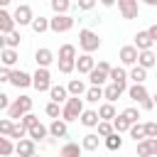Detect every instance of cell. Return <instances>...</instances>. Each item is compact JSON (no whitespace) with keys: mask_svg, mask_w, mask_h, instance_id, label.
I'll return each instance as SVG.
<instances>
[{"mask_svg":"<svg viewBox=\"0 0 157 157\" xmlns=\"http://www.w3.org/2000/svg\"><path fill=\"white\" fill-rule=\"evenodd\" d=\"M83 101H86V98H81V96H71V98L64 103L61 118H64L66 123H74V120H78V118H81V113L86 110V108H83Z\"/></svg>","mask_w":157,"mask_h":157,"instance_id":"cell-1","label":"cell"},{"mask_svg":"<svg viewBox=\"0 0 157 157\" xmlns=\"http://www.w3.org/2000/svg\"><path fill=\"white\" fill-rule=\"evenodd\" d=\"M27 113H32V98L22 93L20 98H15V101L10 103V108H7V118H12V120H22V115H27Z\"/></svg>","mask_w":157,"mask_h":157,"instance_id":"cell-2","label":"cell"},{"mask_svg":"<svg viewBox=\"0 0 157 157\" xmlns=\"http://www.w3.org/2000/svg\"><path fill=\"white\" fill-rule=\"evenodd\" d=\"M78 47H81L86 54H93V52L101 49V39H98V34H96L93 29H81V32H78Z\"/></svg>","mask_w":157,"mask_h":157,"instance_id":"cell-3","label":"cell"},{"mask_svg":"<svg viewBox=\"0 0 157 157\" xmlns=\"http://www.w3.org/2000/svg\"><path fill=\"white\" fill-rule=\"evenodd\" d=\"M74 27V17L69 15V12H54V17L49 20V29L52 32H56V34H61V32H69Z\"/></svg>","mask_w":157,"mask_h":157,"instance_id":"cell-4","label":"cell"},{"mask_svg":"<svg viewBox=\"0 0 157 157\" xmlns=\"http://www.w3.org/2000/svg\"><path fill=\"white\" fill-rule=\"evenodd\" d=\"M110 69H113V66H110L108 61H98V64H96V69L88 74L91 86H103V83L110 78Z\"/></svg>","mask_w":157,"mask_h":157,"instance_id":"cell-5","label":"cell"},{"mask_svg":"<svg viewBox=\"0 0 157 157\" xmlns=\"http://www.w3.org/2000/svg\"><path fill=\"white\" fill-rule=\"evenodd\" d=\"M32 86H34L39 93L52 88V74H49L47 66H37V71L32 74Z\"/></svg>","mask_w":157,"mask_h":157,"instance_id":"cell-6","label":"cell"},{"mask_svg":"<svg viewBox=\"0 0 157 157\" xmlns=\"http://www.w3.org/2000/svg\"><path fill=\"white\" fill-rule=\"evenodd\" d=\"M118 10L123 15V20H135L140 15V5L137 0H118Z\"/></svg>","mask_w":157,"mask_h":157,"instance_id":"cell-7","label":"cell"},{"mask_svg":"<svg viewBox=\"0 0 157 157\" xmlns=\"http://www.w3.org/2000/svg\"><path fill=\"white\" fill-rule=\"evenodd\" d=\"M12 17H15V22H17L20 27L34 22V15H32V7H29V5H17L15 12H12Z\"/></svg>","mask_w":157,"mask_h":157,"instance_id":"cell-8","label":"cell"},{"mask_svg":"<svg viewBox=\"0 0 157 157\" xmlns=\"http://www.w3.org/2000/svg\"><path fill=\"white\" fill-rule=\"evenodd\" d=\"M137 157H157V137H145L137 142Z\"/></svg>","mask_w":157,"mask_h":157,"instance_id":"cell-9","label":"cell"},{"mask_svg":"<svg viewBox=\"0 0 157 157\" xmlns=\"http://www.w3.org/2000/svg\"><path fill=\"white\" fill-rule=\"evenodd\" d=\"M137 56H140V49H137L135 44H128V47L120 49V61H123V66H135V64H137Z\"/></svg>","mask_w":157,"mask_h":157,"instance_id":"cell-10","label":"cell"},{"mask_svg":"<svg viewBox=\"0 0 157 157\" xmlns=\"http://www.w3.org/2000/svg\"><path fill=\"white\" fill-rule=\"evenodd\" d=\"M37 142L32 140V137H22V140H17V147H15V152L20 155V157H34L37 155V147H34Z\"/></svg>","mask_w":157,"mask_h":157,"instance_id":"cell-11","label":"cell"},{"mask_svg":"<svg viewBox=\"0 0 157 157\" xmlns=\"http://www.w3.org/2000/svg\"><path fill=\"white\" fill-rule=\"evenodd\" d=\"M93 69H96V59L83 52V54L76 59V71H78V74H91Z\"/></svg>","mask_w":157,"mask_h":157,"instance_id":"cell-12","label":"cell"},{"mask_svg":"<svg viewBox=\"0 0 157 157\" xmlns=\"http://www.w3.org/2000/svg\"><path fill=\"white\" fill-rule=\"evenodd\" d=\"M128 98H130V101H135V103H142V101H147V98H150V93H147L145 83H132V86L128 88Z\"/></svg>","mask_w":157,"mask_h":157,"instance_id":"cell-13","label":"cell"},{"mask_svg":"<svg viewBox=\"0 0 157 157\" xmlns=\"http://www.w3.org/2000/svg\"><path fill=\"white\" fill-rule=\"evenodd\" d=\"M10 83L15 86V88H27V86H32V74H27V71H12V78H10Z\"/></svg>","mask_w":157,"mask_h":157,"instance_id":"cell-14","label":"cell"},{"mask_svg":"<svg viewBox=\"0 0 157 157\" xmlns=\"http://www.w3.org/2000/svg\"><path fill=\"white\" fill-rule=\"evenodd\" d=\"M110 83L120 86L123 91L128 88V74H125V69H123V66H113V69H110Z\"/></svg>","mask_w":157,"mask_h":157,"instance_id":"cell-15","label":"cell"},{"mask_svg":"<svg viewBox=\"0 0 157 157\" xmlns=\"http://www.w3.org/2000/svg\"><path fill=\"white\" fill-rule=\"evenodd\" d=\"M49 135H52V137H66V135H69V125H66V120H64V118H61V120L54 118L52 125H49Z\"/></svg>","mask_w":157,"mask_h":157,"instance_id":"cell-16","label":"cell"},{"mask_svg":"<svg viewBox=\"0 0 157 157\" xmlns=\"http://www.w3.org/2000/svg\"><path fill=\"white\" fill-rule=\"evenodd\" d=\"M15 17L7 12V10H0V34H10L12 29H15Z\"/></svg>","mask_w":157,"mask_h":157,"instance_id":"cell-17","label":"cell"},{"mask_svg":"<svg viewBox=\"0 0 157 157\" xmlns=\"http://www.w3.org/2000/svg\"><path fill=\"white\" fill-rule=\"evenodd\" d=\"M152 44H157L152 37H150V32L145 29V32H137L135 34V47L140 49V52H145V49H152Z\"/></svg>","mask_w":157,"mask_h":157,"instance_id":"cell-18","label":"cell"},{"mask_svg":"<svg viewBox=\"0 0 157 157\" xmlns=\"http://www.w3.org/2000/svg\"><path fill=\"white\" fill-rule=\"evenodd\" d=\"M17 59H20L17 49H12V47H2V52H0V61H2V66H15Z\"/></svg>","mask_w":157,"mask_h":157,"instance_id":"cell-19","label":"cell"},{"mask_svg":"<svg viewBox=\"0 0 157 157\" xmlns=\"http://www.w3.org/2000/svg\"><path fill=\"white\" fill-rule=\"evenodd\" d=\"M34 61H37V66H49L54 61V52L47 49V47H42V49L34 52Z\"/></svg>","mask_w":157,"mask_h":157,"instance_id":"cell-20","label":"cell"},{"mask_svg":"<svg viewBox=\"0 0 157 157\" xmlns=\"http://www.w3.org/2000/svg\"><path fill=\"white\" fill-rule=\"evenodd\" d=\"M69 96H71V93H69L66 86H52V88H49V98L56 101V103H66Z\"/></svg>","mask_w":157,"mask_h":157,"instance_id":"cell-21","label":"cell"},{"mask_svg":"<svg viewBox=\"0 0 157 157\" xmlns=\"http://www.w3.org/2000/svg\"><path fill=\"white\" fill-rule=\"evenodd\" d=\"M101 135L98 132H88V135H83V140H81V145H83V150H88V152H96L98 150V145H101Z\"/></svg>","mask_w":157,"mask_h":157,"instance_id":"cell-22","label":"cell"},{"mask_svg":"<svg viewBox=\"0 0 157 157\" xmlns=\"http://www.w3.org/2000/svg\"><path fill=\"white\" fill-rule=\"evenodd\" d=\"M137 64H140V66H145V69H152V66L157 64V54H155L152 49H145V52H140Z\"/></svg>","mask_w":157,"mask_h":157,"instance_id":"cell-23","label":"cell"},{"mask_svg":"<svg viewBox=\"0 0 157 157\" xmlns=\"http://www.w3.org/2000/svg\"><path fill=\"white\" fill-rule=\"evenodd\" d=\"M78 120H81V125H86V128H96V125L101 123V115H98V110H83Z\"/></svg>","mask_w":157,"mask_h":157,"instance_id":"cell-24","label":"cell"},{"mask_svg":"<svg viewBox=\"0 0 157 157\" xmlns=\"http://www.w3.org/2000/svg\"><path fill=\"white\" fill-rule=\"evenodd\" d=\"M27 137H32L34 142H42V140H47L49 137V128L47 125H42V123H37L34 128H29V135Z\"/></svg>","mask_w":157,"mask_h":157,"instance_id":"cell-25","label":"cell"},{"mask_svg":"<svg viewBox=\"0 0 157 157\" xmlns=\"http://www.w3.org/2000/svg\"><path fill=\"white\" fill-rule=\"evenodd\" d=\"M81 150H83V145H76V142H66V145L59 150V157H81Z\"/></svg>","mask_w":157,"mask_h":157,"instance_id":"cell-26","label":"cell"},{"mask_svg":"<svg viewBox=\"0 0 157 157\" xmlns=\"http://www.w3.org/2000/svg\"><path fill=\"white\" fill-rule=\"evenodd\" d=\"M66 88H69V93H71V96H86V91H88V88H86V83H83L81 78H71V81L66 83Z\"/></svg>","mask_w":157,"mask_h":157,"instance_id":"cell-27","label":"cell"},{"mask_svg":"<svg viewBox=\"0 0 157 157\" xmlns=\"http://www.w3.org/2000/svg\"><path fill=\"white\" fill-rule=\"evenodd\" d=\"M98 115H101V120H113L118 113H115V105H113L110 101H105V103L98 105Z\"/></svg>","mask_w":157,"mask_h":157,"instance_id":"cell-28","label":"cell"},{"mask_svg":"<svg viewBox=\"0 0 157 157\" xmlns=\"http://www.w3.org/2000/svg\"><path fill=\"white\" fill-rule=\"evenodd\" d=\"M20 39H22V37H20V32H17V29H12L10 34H2L0 44H2V47H12V49H17V47H20Z\"/></svg>","mask_w":157,"mask_h":157,"instance_id":"cell-29","label":"cell"},{"mask_svg":"<svg viewBox=\"0 0 157 157\" xmlns=\"http://www.w3.org/2000/svg\"><path fill=\"white\" fill-rule=\"evenodd\" d=\"M113 128H115V132H130V128H132V123L120 113V115H115L113 118Z\"/></svg>","mask_w":157,"mask_h":157,"instance_id":"cell-30","label":"cell"},{"mask_svg":"<svg viewBox=\"0 0 157 157\" xmlns=\"http://www.w3.org/2000/svg\"><path fill=\"white\" fill-rule=\"evenodd\" d=\"M103 142H105V147H108L110 152H118V150L123 147V137H120V132H113V135L103 137Z\"/></svg>","mask_w":157,"mask_h":157,"instance_id":"cell-31","label":"cell"},{"mask_svg":"<svg viewBox=\"0 0 157 157\" xmlns=\"http://www.w3.org/2000/svg\"><path fill=\"white\" fill-rule=\"evenodd\" d=\"M130 78H132V83H145V78H147V69L140 66V64H135V66L130 69Z\"/></svg>","mask_w":157,"mask_h":157,"instance_id":"cell-32","label":"cell"},{"mask_svg":"<svg viewBox=\"0 0 157 157\" xmlns=\"http://www.w3.org/2000/svg\"><path fill=\"white\" fill-rule=\"evenodd\" d=\"M101 98H105V91H103V86H91V88L86 91V101H88V103H98Z\"/></svg>","mask_w":157,"mask_h":157,"instance_id":"cell-33","label":"cell"},{"mask_svg":"<svg viewBox=\"0 0 157 157\" xmlns=\"http://www.w3.org/2000/svg\"><path fill=\"white\" fill-rule=\"evenodd\" d=\"M15 147H17V145H12V140H10V135H5V137H0V155H2V157H10V155L15 152Z\"/></svg>","mask_w":157,"mask_h":157,"instance_id":"cell-34","label":"cell"},{"mask_svg":"<svg viewBox=\"0 0 157 157\" xmlns=\"http://www.w3.org/2000/svg\"><path fill=\"white\" fill-rule=\"evenodd\" d=\"M103 91H105V101H110V103H115V101L120 98V93H123V88H120V86H115V83L105 86Z\"/></svg>","mask_w":157,"mask_h":157,"instance_id":"cell-35","label":"cell"},{"mask_svg":"<svg viewBox=\"0 0 157 157\" xmlns=\"http://www.w3.org/2000/svg\"><path fill=\"white\" fill-rule=\"evenodd\" d=\"M96 128H98V135H101V137H108V135H113V132H115L113 120H101Z\"/></svg>","mask_w":157,"mask_h":157,"instance_id":"cell-36","label":"cell"},{"mask_svg":"<svg viewBox=\"0 0 157 157\" xmlns=\"http://www.w3.org/2000/svg\"><path fill=\"white\" fill-rule=\"evenodd\" d=\"M32 29H34L37 34L47 32V29H49V20H47V17H42V15H39V17H34V22H32Z\"/></svg>","mask_w":157,"mask_h":157,"instance_id":"cell-37","label":"cell"},{"mask_svg":"<svg viewBox=\"0 0 157 157\" xmlns=\"http://www.w3.org/2000/svg\"><path fill=\"white\" fill-rule=\"evenodd\" d=\"M59 59H76V47L74 44H61L59 47Z\"/></svg>","mask_w":157,"mask_h":157,"instance_id":"cell-38","label":"cell"},{"mask_svg":"<svg viewBox=\"0 0 157 157\" xmlns=\"http://www.w3.org/2000/svg\"><path fill=\"white\" fill-rule=\"evenodd\" d=\"M56 61H59V71H61L64 76L76 69V59H56Z\"/></svg>","mask_w":157,"mask_h":157,"instance_id":"cell-39","label":"cell"},{"mask_svg":"<svg viewBox=\"0 0 157 157\" xmlns=\"http://www.w3.org/2000/svg\"><path fill=\"white\" fill-rule=\"evenodd\" d=\"M130 137H132L135 142H140V140H145V137H147V132H145V125H140V123H135V125L130 128Z\"/></svg>","mask_w":157,"mask_h":157,"instance_id":"cell-40","label":"cell"},{"mask_svg":"<svg viewBox=\"0 0 157 157\" xmlns=\"http://www.w3.org/2000/svg\"><path fill=\"white\" fill-rule=\"evenodd\" d=\"M49 5H52V10L54 12H69V7H71V0H49Z\"/></svg>","mask_w":157,"mask_h":157,"instance_id":"cell-41","label":"cell"},{"mask_svg":"<svg viewBox=\"0 0 157 157\" xmlns=\"http://www.w3.org/2000/svg\"><path fill=\"white\" fill-rule=\"evenodd\" d=\"M59 105H61V103L49 101V103H47V108H44V110H47V115H49V118H59V115H61V110H64V108H59Z\"/></svg>","mask_w":157,"mask_h":157,"instance_id":"cell-42","label":"cell"},{"mask_svg":"<svg viewBox=\"0 0 157 157\" xmlns=\"http://www.w3.org/2000/svg\"><path fill=\"white\" fill-rule=\"evenodd\" d=\"M12 128H15V120H12V118H2V120H0V132H2V135H10Z\"/></svg>","mask_w":157,"mask_h":157,"instance_id":"cell-43","label":"cell"},{"mask_svg":"<svg viewBox=\"0 0 157 157\" xmlns=\"http://www.w3.org/2000/svg\"><path fill=\"white\" fill-rule=\"evenodd\" d=\"M123 115L135 125V123H137V118H140V110H137V108H125V110H123Z\"/></svg>","mask_w":157,"mask_h":157,"instance_id":"cell-44","label":"cell"},{"mask_svg":"<svg viewBox=\"0 0 157 157\" xmlns=\"http://www.w3.org/2000/svg\"><path fill=\"white\" fill-rule=\"evenodd\" d=\"M22 123H25L27 128H34V125L39 123V118H37V115H32V113H27V115H22Z\"/></svg>","mask_w":157,"mask_h":157,"instance_id":"cell-45","label":"cell"},{"mask_svg":"<svg viewBox=\"0 0 157 157\" xmlns=\"http://www.w3.org/2000/svg\"><path fill=\"white\" fill-rule=\"evenodd\" d=\"M145 132H147V137H157V123L155 120L145 123Z\"/></svg>","mask_w":157,"mask_h":157,"instance_id":"cell-46","label":"cell"},{"mask_svg":"<svg viewBox=\"0 0 157 157\" xmlns=\"http://www.w3.org/2000/svg\"><path fill=\"white\" fill-rule=\"evenodd\" d=\"M10 78H12L10 66H2V69H0V81H2V83H10Z\"/></svg>","mask_w":157,"mask_h":157,"instance_id":"cell-47","label":"cell"},{"mask_svg":"<svg viewBox=\"0 0 157 157\" xmlns=\"http://www.w3.org/2000/svg\"><path fill=\"white\" fill-rule=\"evenodd\" d=\"M76 5H78V10H93V5H96V0H76Z\"/></svg>","mask_w":157,"mask_h":157,"instance_id":"cell-48","label":"cell"},{"mask_svg":"<svg viewBox=\"0 0 157 157\" xmlns=\"http://www.w3.org/2000/svg\"><path fill=\"white\" fill-rule=\"evenodd\" d=\"M7 108H10V96L0 93V110H7Z\"/></svg>","mask_w":157,"mask_h":157,"instance_id":"cell-49","label":"cell"},{"mask_svg":"<svg viewBox=\"0 0 157 157\" xmlns=\"http://www.w3.org/2000/svg\"><path fill=\"white\" fill-rule=\"evenodd\" d=\"M140 105H142V110H152V108H155V98L150 96V98H147V101H142Z\"/></svg>","mask_w":157,"mask_h":157,"instance_id":"cell-50","label":"cell"},{"mask_svg":"<svg viewBox=\"0 0 157 157\" xmlns=\"http://www.w3.org/2000/svg\"><path fill=\"white\" fill-rule=\"evenodd\" d=\"M147 32H150V37L157 42V22H155V25H150V27H147Z\"/></svg>","mask_w":157,"mask_h":157,"instance_id":"cell-51","label":"cell"},{"mask_svg":"<svg viewBox=\"0 0 157 157\" xmlns=\"http://www.w3.org/2000/svg\"><path fill=\"white\" fill-rule=\"evenodd\" d=\"M98 2H101L103 7H113V5H115V0H98Z\"/></svg>","mask_w":157,"mask_h":157,"instance_id":"cell-52","label":"cell"},{"mask_svg":"<svg viewBox=\"0 0 157 157\" xmlns=\"http://www.w3.org/2000/svg\"><path fill=\"white\" fill-rule=\"evenodd\" d=\"M140 2H145V5H150V7H157V0H140Z\"/></svg>","mask_w":157,"mask_h":157,"instance_id":"cell-53","label":"cell"},{"mask_svg":"<svg viewBox=\"0 0 157 157\" xmlns=\"http://www.w3.org/2000/svg\"><path fill=\"white\" fill-rule=\"evenodd\" d=\"M10 2H12V0H0V5H2V7H7Z\"/></svg>","mask_w":157,"mask_h":157,"instance_id":"cell-54","label":"cell"},{"mask_svg":"<svg viewBox=\"0 0 157 157\" xmlns=\"http://www.w3.org/2000/svg\"><path fill=\"white\" fill-rule=\"evenodd\" d=\"M152 98H155V105H157V93H155V96H152Z\"/></svg>","mask_w":157,"mask_h":157,"instance_id":"cell-55","label":"cell"},{"mask_svg":"<svg viewBox=\"0 0 157 157\" xmlns=\"http://www.w3.org/2000/svg\"><path fill=\"white\" fill-rule=\"evenodd\" d=\"M34 157H37V155H34Z\"/></svg>","mask_w":157,"mask_h":157,"instance_id":"cell-56","label":"cell"}]
</instances>
